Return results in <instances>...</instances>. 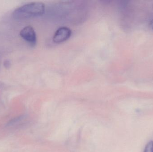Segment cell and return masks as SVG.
Here are the masks:
<instances>
[{
  "instance_id": "1",
  "label": "cell",
  "mask_w": 153,
  "mask_h": 152,
  "mask_svg": "<svg viewBox=\"0 0 153 152\" xmlns=\"http://www.w3.org/2000/svg\"><path fill=\"white\" fill-rule=\"evenodd\" d=\"M45 5L39 2L30 3L17 8L12 13L13 18L23 20L33 17H39L44 14Z\"/></svg>"
},
{
  "instance_id": "2",
  "label": "cell",
  "mask_w": 153,
  "mask_h": 152,
  "mask_svg": "<svg viewBox=\"0 0 153 152\" xmlns=\"http://www.w3.org/2000/svg\"><path fill=\"white\" fill-rule=\"evenodd\" d=\"M20 35L31 45L34 46L36 43V32L33 27L30 26H27L23 28L20 32Z\"/></svg>"
},
{
  "instance_id": "3",
  "label": "cell",
  "mask_w": 153,
  "mask_h": 152,
  "mask_svg": "<svg viewBox=\"0 0 153 152\" xmlns=\"http://www.w3.org/2000/svg\"><path fill=\"white\" fill-rule=\"evenodd\" d=\"M71 30L66 27H62L58 29L53 37L54 42L56 43H63L68 40L71 35Z\"/></svg>"
},
{
  "instance_id": "4",
  "label": "cell",
  "mask_w": 153,
  "mask_h": 152,
  "mask_svg": "<svg viewBox=\"0 0 153 152\" xmlns=\"http://www.w3.org/2000/svg\"><path fill=\"white\" fill-rule=\"evenodd\" d=\"M144 152H153V141H150L146 144Z\"/></svg>"
},
{
  "instance_id": "5",
  "label": "cell",
  "mask_w": 153,
  "mask_h": 152,
  "mask_svg": "<svg viewBox=\"0 0 153 152\" xmlns=\"http://www.w3.org/2000/svg\"><path fill=\"white\" fill-rule=\"evenodd\" d=\"M4 65L6 68H8L10 66V62L9 60H5L4 63Z\"/></svg>"
},
{
  "instance_id": "6",
  "label": "cell",
  "mask_w": 153,
  "mask_h": 152,
  "mask_svg": "<svg viewBox=\"0 0 153 152\" xmlns=\"http://www.w3.org/2000/svg\"><path fill=\"white\" fill-rule=\"evenodd\" d=\"M149 26L152 29H153V20H152V21H151L150 23H149Z\"/></svg>"
}]
</instances>
